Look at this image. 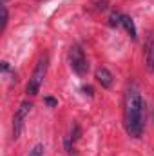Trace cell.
<instances>
[{
	"mask_svg": "<svg viewBox=\"0 0 154 156\" xmlns=\"http://www.w3.org/2000/svg\"><path fill=\"white\" fill-rule=\"evenodd\" d=\"M96 80H98V83H100L102 87H105V89H109V87L113 85V82H114L113 73H111L109 69H105V67H100V69L96 71Z\"/></svg>",
	"mask_w": 154,
	"mask_h": 156,
	"instance_id": "5",
	"label": "cell"
},
{
	"mask_svg": "<svg viewBox=\"0 0 154 156\" xmlns=\"http://www.w3.org/2000/svg\"><path fill=\"white\" fill-rule=\"evenodd\" d=\"M31 107H33V104L29 100H24L18 105V109H16V113L13 116V140H18V136L22 133V127H24V120L29 116Z\"/></svg>",
	"mask_w": 154,
	"mask_h": 156,
	"instance_id": "4",
	"label": "cell"
},
{
	"mask_svg": "<svg viewBox=\"0 0 154 156\" xmlns=\"http://www.w3.org/2000/svg\"><path fill=\"white\" fill-rule=\"evenodd\" d=\"M2 4H4V5H5V0H2Z\"/></svg>",
	"mask_w": 154,
	"mask_h": 156,
	"instance_id": "15",
	"label": "cell"
},
{
	"mask_svg": "<svg viewBox=\"0 0 154 156\" xmlns=\"http://www.w3.org/2000/svg\"><path fill=\"white\" fill-rule=\"evenodd\" d=\"M123 123L125 131L132 138H142L145 125V102L136 85L127 87L123 96Z\"/></svg>",
	"mask_w": 154,
	"mask_h": 156,
	"instance_id": "1",
	"label": "cell"
},
{
	"mask_svg": "<svg viewBox=\"0 0 154 156\" xmlns=\"http://www.w3.org/2000/svg\"><path fill=\"white\" fill-rule=\"evenodd\" d=\"M44 102H45L49 107H56V105H58V100H54L53 96H45V98H44Z\"/></svg>",
	"mask_w": 154,
	"mask_h": 156,
	"instance_id": "13",
	"label": "cell"
},
{
	"mask_svg": "<svg viewBox=\"0 0 154 156\" xmlns=\"http://www.w3.org/2000/svg\"><path fill=\"white\" fill-rule=\"evenodd\" d=\"M64 145H65L67 156H76V151H75V147H73V138H71V136H65V138H64Z\"/></svg>",
	"mask_w": 154,
	"mask_h": 156,
	"instance_id": "8",
	"label": "cell"
},
{
	"mask_svg": "<svg viewBox=\"0 0 154 156\" xmlns=\"http://www.w3.org/2000/svg\"><path fill=\"white\" fill-rule=\"evenodd\" d=\"M7 18H9V15H7V7L2 4V27H0V31L4 33L5 31V27H7Z\"/></svg>",
	"mask_w": 154,
	"mask_h": 156,
	"instance_id": "9",
	"label": "cell"
},
{
	"mask_svg": "<svg viewBox=\"0 0 154 156\" xmlns=\"http://www.w3.org/2000/svg\"><path fill=\"white\" fill-rule=\"evenodd\" d=\"M80 134H82V131H80V125L75 123L73 125V133H71V138H73V142H76L78 138H80Z\"/></svg>",
	"mask_w": 154,
	"mask_h": 156,
	"instance_id": "12",
	"label": "cell"
},
{
	"mask_svg": "<svg viewBox=\"0 0 154 156\" xmlns=\"http://www.w3.org/2000/svg\"><path fill=\"white\" fill-rule=\"evenodd\" d=\"M47 67H49V56L44 55V56L38 60V64H37L33 75H31L29 82H27V87H26L27 94H31V96L38 94L40 87H42V83H44V78H45V75H47Z\"/></svg>",
	"mask_w": 154,
	"mask_h": 156,
	"instance_id": "2",
	"label": "cell"
},
{
	"mask_svg": "<svg viewBox=\"0 0 154 156\" xmlns=\"http://www.w3.org/2000/svg\"><path fill=\"white\" fill-rule=\"evenodd\" d=\"M44 151H45L44 145H42V144H37V145L29 151V156H44Z\"/></svg>",
	"mask_w": 154,
	"mask_h": 156,
	"instance_id": "11",
	"label": "cell"
},
{
	"mask_svg": "<svg viewBox=\"0 0 154 156\" xmlns=\"http://www.w3.org/2000/svg\"><path fill=\"white\" fill-rule=\"evenodd\" d=\"M69 64H71V69L80 76H83L89 71V64H87L85 53H83V49L78 44H73L71 49H69Z\"/></svg>",
	"mask_w": 154,
	"mask_h": 156,
	"instance_id": "3",
	"label": "cell"
},
{
	"mask_svg": "<svg viewBox=\"0 0 154 156\" xmlns=\"http://www.w3.org/2000/svg\"><path fill=\"white\" fill-rule=\"evenodd\" d=\"M121 16H123L121 13H111V18H109L111 22H109V24H111L113 27H114V26H121Z\"/></svg>",
	"mask_w": 154,
	"mask_h": 156,
	"instance_id": "10",
	"label": "cell"
},
{
	"mask_svg": "<svg viewBox=\"0 0 154 156\" xmlns=\"http://www.w3.org/2000/svg\"><path fill=\"white\" fill-rule=\"evenodd\" d=\"M82 91H83V93H85V94H87L89 98H91V96L94 94V93H93V87H91V85H83V87H82Z\"/></svg>",
	"mask_w": 154,
	"mask_h": 156,
	"instance_id": "14",
	"label": "cell"
},
{
	"mask_svg": "<svg viewBox=\"0 0 154 156\" xmlns=\"http://www.w3.org/2000/svg\"><path fill=\"white\" fill-rule=\"evenodd\" d=\"M121 26L125 27V31L129 33V37H131L132 40L138 38V33H136V26H134V20H132L129 15H123V16H121Z\"/></svg>",
	"mask_w": 154,
	"mask_h": 156,
	"instance_id": "6",
	"label": "cell"
},
{
	"mask_svg": "<svg viewBox=\"0 0 154 156\" xmlns=\"http://www.w3.org/2000/svg\"><path fill=\"white\" fill-rule=\"evenodd\" d=\"M145 66H147V71L154 73V37L147 45V62H145Z\"/></svg>",
	"mask_w": 154,
	"mask_h": 156,
	"instance_id": "7",
	"label": "cell"
}]
</instances>
